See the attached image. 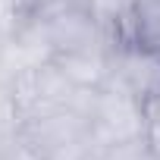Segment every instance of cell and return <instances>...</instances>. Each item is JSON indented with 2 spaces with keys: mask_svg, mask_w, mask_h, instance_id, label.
<instances>
[{
  "mask_svg": "<svg viewBox=\"0 0 160 160\" xmlns=\"http://www.w3.org/2000/svg\"><path fill=\"white\" fill-rule=\"evenodd\" d=\"M16 122L41 160H98V141L85 107H57Z\"/></svg>",
  "mask_w": 160,
  "mask_h": 160,
  "instance_id": "obj_1",
  "label": "cell"
},
{
  "mask_svg": "<svg viewBox=\"0 0 160 160\" xmlns=\"http://www.w3.org/2000/svg\"><path fill=\"white\" fill-rule=\"evenodd\" d=\"M91 132L98 141V151L116 141H129V138H141L144 135V122H148V107L132 98L129 91L104 82L94 91L91 101Z\"/></svg>",
  "mask_w": 160,
  "mask_h": 160,
  "instance_id": "obj_2",
  "label": "cell"
},
{
  "mask_svg": "<svg viewBox=\"0 0 160 160\" xmlns=\"http://www.w3.org/2000/svg\"><path fill=\"white\" fill-rule=\"evenodd\" d=\"M107 82L138 98L144 107L160 101V53L129 41L110 38V72Z\"/></svg>",
  "mask_w": 160,
  "mask_h": 160,
  "instance_id": "obj_3",
  "label": "cell"
},
{
  "mask_svg": "<svg viewBox=\"0 0 160 160\" xmlns=\"http://www.w3.org/2000/svg\"><path fill=\"white\" fill-rule=\"evenodd\" d=\"M110 38L160 53V0H129V7L110 22Z\"/></svg>",
  "mask_w": 160,
  "mask_h": 160,
  "instance_id": "obj_4",
  "label": "cell"
},
{
  "mask_svg": "<svg viewBox=\"0 0 160 160\" xmlns=\"http://www.w3.org/2000/svg\"><path fill=\"white\" fill-rule=\"evenodd\" d=\"M41 16V0H0V35L16 38L28 32Z\"/></svg>",
  "mask_w": 160,
  "mask_h": 160,
  "instance_id": "obj_5",
  "label": "cell"
},
{
  "mask_svg": "<svg viewBox=\"0 0 160 160\" xmlns=\"http://www.w3.org/2000/svg\"><path fill=\"white\" fill-rule=\"evenodd\" d=\"M0 160H41L13 116L0 122Z\"/></svg>",
  "mask_w": 160,
  "mask_h": 160,
  "instance_id": "obj_6",
  "label": "cell"
},
{
  "mask_svg": "<svg viewBox=\"0 0 160 160\" xmlns=\"http://www.w3.org/2000/svg\"><path fill=\"white\" fill-rule=\"evenodd\" d=\"M98 160H154L151 148H148V138H129V141H116V144H107L98 151Z\"/></svg>",
  "mask_w": 160,
  "mask_h": 160,
  "instance_id": "obj_7",
  "label": "cell"
},
{
  "mask_svg": "<svg viewBox=\"0 0 160 160\" xmlns=\"http://www.w3.org/2000/svg\"><path fill=\"white\" fill-rule=\"evenodd\" d=\"M144 138H148V148H151L154 160H160V101L148 104V122H144Z\"/></svg>",
  "mask_w": 160,
  "mask_h": 160,
  "instance_id": "obj_8",
  "label": "cell"
}]
</instances>
